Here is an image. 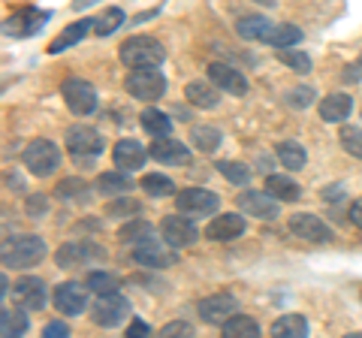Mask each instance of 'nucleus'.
Listing matches in <instances>:
<instances>
[{
    "instance_id": "14",
    "label": "nucleus",
    "mask_w": 362,
    "mask_h": 338,
    "mask_svg": "<svg viewBox=\"0 0 362 338\" xmlns=\"http://www.w3.org/2000/svg\"><path fill=\"white\" fill-rule=\"evenodd\" d=\"M278 202L269 194V190H242L239 194V209H242V215H254L259 221H272V218H278Z\"/></svg>"
},
{
    "instance_id": "53",
    "label": "nucleus",
    "mask_w": 362,
    "mask_h": 338,
    "mask_svg": "<svg viewBox=\"0 0 362 338\" xmlns=\"http://www.w3.org/2000/svg\"><path fill=\"white\" fill-rule=\"evenodd\" d=\"M259 4H266V6H272V4H275V0H259Z\"/></svg>"
},
{
    "instance_id": "30",
    "label": "nucleus",
    "mask_w": 362,
    "mask_h": 338,
    "mask_svg": "<svg viewBox=\"0 0 362 338\" xmlns=\"http://www.w3.org/2000/svg\"><path fill=\"white\" fill-rule=\"evenodd\" d=\"M266 190L281 202H296L302 197V187L287 175H269L266 178Z\"/></svg>"
},
{
    "instance_id": "15",
    "label": "nucleus",
    "mask_w": 362,
    "mask_h": 338,
    "mask_svg": "<svg viewBox=\"0 0 362 338\" xmlns=\"http://www.w3.org/2000/svg\"><path fill=\"white\" fill-rule=\"evenodd\" d=\"M290 233L296 239H305V242H329L332 239V230L326 227V221H320L311 211H299V215L290 218Z\"/></svg>"
},
{
    "instance_id": "9",
    "label": "nucleus",
    "mask_w": 362,
    "mask_h": 338,
    "mask_svg": "<svg viewBox=\"0 0 362 338\" xmlns=\"http://www.w3.org/2000/svg\"><path fill=\"white\" fill-rule=\"evenodd\" d=\"M218 206H221V199L206 187H187V190H181V194L175 197V209L181 211V215H190V218L214 215Z\"/></svg>"
},
{
    "instance_id": "38",
    "label": "nucleus",
    "mask_w": 362,
    "mask_h": 338,
    "mask_svg": "<svg viewBox=\"0 0 362 338\" xmlns=\"http://www.w3.org/2000/svg\"><path fill=\"white\" fill-rule=\"evenodd\" d=\"M218 173L230 185H239V187H245L247 182H251V169H247L245 163H239V161H221L218 163Z\"/></svg>"
},
{
    "instance_id": "8",
    "label": "nucleus",
    "mask_w": 362,
    "mask_h": 338,
    "mask_svg": "<svg viewBox=\"0 0 362 338\" xmlns=\"http://www.w3.org/2000/svg\"><path fill=\"white\" fill-rule=\"evenodd\" d=\"M61 97L73 115H90L97 109V91L85 78H66L61 85Z\"/></svg>"
},
{
    "instance_id": "1",
    "label": "nucleus",
    "mask_w": 362,
    "mask_h": 338,
    "mask_svg": "<svg viewBox=\"0 0 362 338\" xmlns=\"http://www.w3.org/2000/svg\"><path fill=\"white\" fill-rule=\"evenodd\" d=\"M118 58H121V64H127L130 70L133 66H160L166 58V49L154 37H130L121 42Z\"/></svg>"
},
{
    "instance_id": "51",
    "label": "nucleus",
    "mask_w": 362,
    "mask_h": 338,
    "mask_svg": "<svg viewBox=\"0 0 362 338\" xmlns=\"http://www.w3.org/2000/svg\"><path fill=\"white\" fill-rule=\"evenodd\" d=\"M344 194H341V185H332V187H323V199H341Z\"/></svg>"
},
{
    "instance_id": "19",
    "label": "nucleus",
    "mask_w": 362,
    "mask_h": 338,
    "mask_svg": "<svg viewBox=\"0 0 362 338\" xmlns=\"http://www.w3.org/2000/svg\"><path fill=\"white\" fill-rule=\"evenodd\" d=\"M245 233V218L242 215H214L206 223V239L209 242H230L239 239Z\"/></svg>"
},
{
    "instance_id": "4",
    "label": "nucleus",
    "mask_w": 362,
    "mask_h": 338,
    "mask_svg": "<svg viewBox=\"0 0 362 338\" xmlns=\"http://www.w3.org/2000/svg\"><path fill=\"white\" fill-rule=\"evenodd\" d=\"M21 163L28 166L30 175L45 178L61 166V148L52 139H33L25 151H21Z\"/></svg>"
},
{
    "instance_id": "24",
    "label": "nucleus",
    "mask_w": 362,
    "mask_h": 338,
    "mask_svg": "<svg viewBox=\"0 0 362 338\" xmlns=\"http://www.w3.org/2000/svg\"><path fill=\"white\" fill-rule=\"evenodd\" d=\"M350 109H354V97L350 94H326V100L320 103V118L326 124H341Z\"/></svg>"
},
{
    "instance_id": "25",
    "label": "nucleus",
    "mask_w": 362,
    "mask_h": 338,
    "mask_svg": "<svg viewBox=\"0 0 362 338\" xmlns=\"http://www.w3.org/2000/svg\"><path fill=\"white\" fill-rule=\"evenodd\" d=\"M187 142L194 145L197 151H202V154H214V151L221 148L223 136H221L218 127H211V124H197V127L190 130V139Z\"/></svg>"
},
{
    "instance_id": "45",
    "label": "nucleus",
    "mask_w": 362,
    "mask_h": 338,
    "mask_svg": "<svg viewBox=\"0 0 362 338\" xmlns=\"http://www.w3.org/2000/svg\"><path fill=\"white\" fill-rule=\"evenodd\" d=\"M25 209H28L30 218H42L45 211H49V199H45L42 194H30L28 202H25Z\"/></svg>"
},
{
    "instance_id": "47",
    "label": "nucleus",
    "mask_w": 362,
    "mask_h": 338,
    "mask_svg": "<svg viewBox=\"0 0 362 338\" xmlns=\"http://www.w3.org/2000/svg\"><path fill=\"white\" fill-rule=\"evenodd\" d=\"M42 335L45 338H64V335H70V326H66L64 320H52V323H45Z\"/></svg>"
},
{
    "instance_id": "5",
    "label": "nucleus",
    "mask_w": 362,
    "mask_h": 338,
    "mask_svg": "<svg viewBox=\"0 0 362 338\" xmlns=\"http://www.w3.org/2000/svg\"><path fill=\"white\" fill-rule=\"evenodd\" d=\"M127 314H130V302L115 290V293H100L90 317H94L97 326H103V330H115V326L127 320Z\"/></svg>"
},
{
    "instance_id": "36",
    "label": "nucleus",
    "mask_w": 362,
    "mask_h": 338,
    "mask_svg": "<svg viewBox=\"0 0 362 338\" xmlns=\"http://www.w3.org/2000/svg\"><path fill=\"white\" fill-rule=\"evenodd\" d=\"M88 182L85 178H64V182L54 187V197L64 199V202H82L88 197Z\"/></svg>"
},
{
    "instance_id": "16",
    "label": "nucleus",
    "mask_w": 362,
    "mask_h": 338,
    "mask_svg": "<svg viewBox=\"0 0 362 338\" xmlns=\"http://www.w3.org/2000/svg\"><path fill=\"white\" fill-rule=\"evenodd\" d=\"M148 154L154 157L157 163H166V166H185V163H190L187 145L178 142V139H169V136H154Z\"/></svg>"
},
{
    "instance_id": "6",
    "label": "nucleus",
    "mask_w": 362,
    "mask_h": 338,
    "mask_svg": "<svg viewBox=\"0 0 362 338\" xmlns=\"http://www.w3.org/2000/svg\"><path fill=\"white\" fill-rule=\"evenodd\" d=\"M64 142H66V148H70V154L78 157V161H90V157H97L106 148L103 136H100L94 127H88V124H73V127L66 130Z\"/></svg>"
},
{
    "instance_id": "50",
    "label": "nucleus",
    "mask_w": 362,
    "mask_h": 338,
    "mask_svg": "<svg viewBox=\"0 0 362 338\" xmlns=\"http://www.w3.org/2000/svg\"><path fill=\"white\" fill-rule=\"evenodd\" d=\"M350 221H354L356 223V227L362 230V197L354 202V206H350Z\"/></svg>"
},
{
    "instance_id": "23",
    "label": "nucleus",
    "mask_w": 362,
    "mask_h": 338,
    "mask_svg": "<svg viewBox=\"0 0 362 338\" xmlns=\"http://www.w3.org/2000/svg\"><path fill=\"white\" fill-rule=\"evenodd\" d=\"M275 28H278V21H269L263 16H247V18H242L239 25H235V30H239L242 40L266 42V46H269V40H272V33H275Z\"/></svg>"
},
{
    "instance_id": "20",
    "label": "nucleus",
    "mask_w": 362,
    "mask_h": 338,
    "mask_svg": "<svg viewBox=\"0 0 362 338\" xmlns=\"http://www.w3.org/2000/svg\"><path fill=\"white\" fill-rule=\"evenodd\" d=\"M145 157H148V151H145L136 139H121V142H115V148H112V161H115V166L118 169H127V173L142 169L145 166Z\"/></svg>"
},
{
    "instance_id": "37",
    "label": "nucleus",
    "mask_w": 362,
    "mask_h": 338,
    "mask_svg": "<svg viewBox=\"0 0 362 338\" xmlns=\"http://www.w3.org/2000/svg\"><path fill=\"white\" fill-rule=\"evenodd\" d=\"M124 21H127V16H124V9H118V6H112V9H106L100 18H94V33L97 37H109V33H115Z\"/></svg>"
},
{
    "instance_id": "41",
    "label": "nucleus",
    "mask_w": 362,
    "mask_h": 338,
    "mask_svg": "<svg viewBox=\"0 0 362 338\" xmlns=\"http://www.w3.org/2000/svg\"><path fill=\"white\" fill-rule=\"evenodd\" d=\"M139 211H142V202L127 197V194H124L121 199H112L109 206H106V215L109 218H127V215H139Z\"/></svg>"
},
{
    "instance_id": "13",
    "label": "nucleus",
    "mask_w": 362,
    "mask_h": 338,
    "mask_svg": "<svg viewBox=\"0 0 362 338\" xmlns=\"http://www.w3.org/2000/svg\"><path fill=\"white\" fill-rule=\"evenodd\" d=\"M54 308L66 317H78L88 308V284H76V281H66V284L54 287Z\"/></svg>"
},
{
    "instance_id": "18",
    "label": "nucleus",
    "mask_w": 362,
    "mask_h": 338,
    "mask_svg": "<svg viewBox=\"0 0 362 338\" xmlns=\"http://www.w3.org/2000/svg\"><path fill=\"white\" fill-rule=\"evenodd\" d=\"M209 78L221 88V91L233 94V97H245L247 94V78L230 64H211L209 66Z\"/></svg>"
},
{
    "instance_id": "42",
    "label": "nucleus",
    "mask_w": 362,
    "mask_h": 338,
    "mask_svg": "<svg viewBox=\"0 0 362 338\" xmlns=\"http://www.w3.org/2000/svg\"><path fill=\"white\" fill-rule=\"evenodd\" d=\"M299 40H302V30L296 25H278L275 33H272V40H269V46L287 49V46H296Z\"/></svg>"
},
{
    "instance_id": "52",
    "label": "nucleus",
    "mask_w": 362,
    "mask_h": 338,
    "mask_svg": "<svg viewBox=\"0 0 362 338\" xmlns=\"http://www.w3.org/2000/svg\"><path fill=\"white\" fill-rule=\"evenodd\" d=\"M90 4H97V0H73V9H85Z\"/></svg>"
},
{
    "instance_id": "27",
    "label": "nucleus",
    "mask_w": 362,
    "mask_h": 338,
    "mask_svg": "<svg viewBox=\"0 0 362 338\" xmlns=\"http://www.w3.org/2000/svg\"><path fill=\"white\" fill-rule=\"evenodd\" d=\"M88 254H100V247L88 245V242H66L64 247H58L54 260H58L61 269H70V266H76V263L88 260Z\"/></svg>"
},
{
    "instance_id": "32",
    "label": "nucleus",
    "mask_w": 362,
    "mask_h": 338,
    "mask_svg": "<svg viewBox=\"0 0 362 338\" xmlns=\"http://www.w3.org/2000/svg\"><path fill=\"white\" fill-rule=\"evenodd\" d=\"M223 335H230V338H257L259 326H257L254 317H247V314H233V317L223 323Z\"/></svg>"
},
{
    "instance_id": "17",
    "label": "nucleus",
    "mask_w": 362,
    "mask_h": 338,
    "mask_svg": "<svg viewBox=\"0 0 362 338\" xmlns=\"http://www.w3.org/2000/svg\"><path fill=\"white\" fill-rule=\"evenodd\" d=\"M13 299H16V305L21 308H28V311H40L45 305V284L40 278H18L16 284H13Z\"/></svg>"
},
{
    "instance_id": "2",
    "label": "nucleus",
    "mask_w": 362,
    "mask_h": 338,
    "mask_svg": "<svg viewBox=\"0 0 362 338\" xmlns=\"http://www.w3.org/2000/svg\"><path fill=\"white\" fill-rule=\"evenodd\" d=\"M124 88H127V94H133L136 100L151 103V100H160L166 94V78L157 66H133L127 78H124Z\"/></svg>"
},
{
    "instance_id": "49",
    "label": "nucleus",
    "mask_w": 362,
    "mask_h": 338,
    "mask_svg": "<svg viewBox=\"0 0 362 338\" xmlns=\"http://www.w3.org/2000/svg\"><path fill=\"white\" fill-rule=\"evenodd\" d=\"M344 78H347V82H359V78H362V54H359V61L354 66H347Z\"/></svg>"
},
{
    "instance_id": "7",
    "label": "nucleus",
    "mask_w": 362,
    "mask_h": 338,
    "mask_svg": "<svg viewBox=\"0 0 362 338\" xmlns=\"http://www.w3.org/2000/svg\"><path fill=\"white\" fill-rule=\"evenodd\" d=\"M133 260L142 263V266H148V269H169V266L178 263V254H175V247L169 245L166 239L157 242L151 235V239L133 245Z\"/></svg>"
},
{
    "instance_id": "46",
    "label": "nucleus",
    "mask_w": 362,
    "mask_h": 338,
    "mask_svg": "<svg viewBox=\"0 0 362 338\" xmlns=\"http://www.w3.org/2000/svg\"><path fill=\"white\" fill-rule=\"evenodd\" d=\"M287 103H290V106H296V109L311 106V103H314V91H311V88H296V91H290V94H287Z\"/></svg>"
},
{
    "instance_id": "44",
    "label": "nucleus",
    "mask_w": 362,
    "mask_h": 338,
    "mask_svg": "<svg viewBox=\"0 0 362 338\" xmlns=\"http://www.w3.org/2000/svg\"><path fill=\"white\" fill-rule=\"evenodd\" d=\"M160 338H175V335H181V338H190L194 335V326L190 323H185V320H175V323H166L160 332H157Z\"/></svg>"
},
{
    "instance_id": "3",
    "label": "nucleus",
    "mask_w": 362,
    "mask_h": 338,
    "mask_svg": "<svg viewBox=\"0 0 362 338\" xmlns=\"http://www.w3.org/2000/svg\"><path fill=\"white\" fill-rule=\"evenodd\" d=\"M45 242L40 235H18V239L4 245V266L6 269H30L45 257Z\"/></svg>"
},
{
    "instance_id": "31",
    "label": "nucleus",
    "mask_w": 362,
    "mask_h": 338,
    "mask_svg": "<svg viewBox=\"0 0 362 338\" xmlns=\"http://www.w3.org/2000/svg\"><path fill=\"white\" fill-rule=\"evenodd\" d=\"M28 311V308H25ZM25 311H16V308H4L0 311V335L4 338H13V335H25L28 332V314Z\"/></svg>"
},
{
    "instance_id": "48",
    "label": "nucleus",
    "mask_w": 362,
    "mask_h": 338,
    "mask_svg": "<svg viewBox=\"0 0 362 338\" xmlns=\"http://www.w3.org/2000/svg\"><path fill=\"white\" fill-rule=\"evenodd\" d=\"M127 335H130V338H145V335H151V326L142 323V320H133L130 330H127Z\"/></svg>"
},
{
    "instance_id": "43",
    "label": "nucleus",
    "mask_w": 362,
    "mask_h": 338,
    "mask_svg": "<svg viewBox=\"0 0 362 338\" xmlns=\"http://www.w3.org/2000/svg\"><path fill=\"white\" fill-rule=\"evenodd\" d=\"M338 139H341V148L347 151V154H354V157H359L362 161V130H356V127H341V133H338Z\"/></svg>"
},
{
    "instance_id": "33",
    "label": "nucleus",
    "mask_w": 362,
    "mask_h": 338,
    "mask_svg": "<svg viewBox=\"0 0 362 338\" xmlns=\"http://www.w3.org/2000/svg\"><path fill=\"white\" fill-rule=\"evenodd\" d=\"M139 118L145 133H151V136H169V130H173V118L163 115L160 109H145Z\"/></svg>"
},
{
    "instance_id": "26",
    "label": "nucleus",
    "mask_w": 362,
    "mask_h": 338,
    "mask_svg": "<svg viewBox=\"0 0 362 338\" xmlns=\"http://www.w3.org/2000/svg\"><path fill=\"white\" fill-rule=\"evenodd\" d=\"M97 190L103 197H124L127 190H133V178L127 175V169H118V173H103L97 178Z\"/></svg>"
},
{
    "instance_id": "10",
    "label": "nucleus",
    "mask_w": 362,
    "mask_h": 338,
    "mask_svg": "<svg viewBox=\"0 0 362 338\" xmlns=\"http://www.w3.org/2000/svg\"><path fill=\"white\" fill-rule=\"evenodd\" d=\"M160 235L173 245V247H190L197 239H199V230H197V223L190 215H166L160 221Z\"/></svg>"
},
{
    "instance_id": "28",
    "label": "nucleus",
    "mask_w": 362,
    "mask_h": 338,
    "mask_svg": "<svg viewBox=\"0 0 362 338\" xmlns=\"http://www.w3.org/2000/svg\"><path fill=\"white\" fill-rule=\"evenodd\" d=\"M278 161H281V166L299 173V169H305V163H308V151L302 148V142L284 139V142H278Z\"/></svg>"
},
{
    "instance_id": "40",
    "label": "nucleus",
    "mask_w": 362,
    "mask_h": 338,
    "mask_svg": "<svg viewBox=\"0 0 362 338\" xmlns=\"http://www.w3.org/2000/svg\"><path fill=\"white\" fill-rule=\"evenodd\" d=\"M85 284H88V290H94V293H115L121 287V278L115 272H90L85 278Z\"/></svg>"
},
{
    "instance_id": "34",
    "label": "nucleus",
    "mask_w": 362,
    "mask_h": 338,
    "mask_svg": "<svg viewBox=\"0 0 362 338\" xmlns=\"http://www.w3.org/2000/svg\"><path fill=\"white\" fill-rule=\"evenodd\" d=\"M139 187H142V190H145V194H148V197H154V199L173 197V190H175L173 178H166V175H157V173H148V175H142Z\"/></svg>"
},
{
    "instance_id": "22",
    "label": "nucleus",
    "mask_w": 362,
    "mask_h": 338,
    "mask_svg": "<svg viewBox=\"0 0 362 338\" xmlns=\"http://www.w3.org/2000/svg\"><path fill=\"white\" fill-rule=\"evenodd\" d=\"M94 30V18H82V21H73V25H66L58 37L49 42V54H58V52H66L70 46H76L78 40H85L88 33Z\"/></svg>"
},
{
    "instance_id": "39",
    "label": "nucleus",
    "mask_w": 362,
    "mask_h": 338,
    "mask_svg": "<svg viewBox=\"0 0 362 338\" xmlns=\"http://www.w3.org/2000/svg\"><path fill=\"white\" fill-rule=\"evenodd\" d=\"M275 54H278V61L281 64H287L293 73H311V58L305 52H299V49H275Z\"/></svg>"
},
{
    "instance_id": "12",
    "label": "nucleus",
    "mask_w": 362,
    "mask_h": 338,
    "mask_svg": "<svg viewBox=\"0 0 362 338\" xmlns=\"http://www.w3.org/2000/svg\"><path fill=\"white\" fill-rule=\"evenodd\" d=\"M233 314H239V302L230 293H214V296H206L199 302V317L209 326H223Z\"/></svg>"
},
{
    "instance_id": "11",
    "label": "nucleus",
    "mask_w": 362,
    "mask_h": 338,
    "mask_svg": "<svg viewBox=\"0 0 362 338\" xmlns=\"http://www.w3.org/2000/svg\"><path fill=\"white\" fill-rule=\"evenodd\" d=\"M45 18H49V13H42V9H37V6H21V9H16V13L6 18L4 30H6V37L25 40V37H33V33H37L45 25Z\"/></svg>"
},
{
    "instance_id": "35",
    "label": "nucleus",
    "mask_w": 362,
    "mask_h": 338,
    "mask_svg": "<svg viewBox=\"0 0 362 338\" xmlns=\"http://www.w3.org/2000/svg\"><path fill=\"white\" fill-rule=\"evenodd\" d=\"M154 235V227L148 221H130V223H124V227L118 230V239L124 245H139L145 239H151Z\"/></svg>"
},
{
    "instance_id": "21",
    "label": "nucleus",
    "mask_w": 362,
    "mask_h": 338,
    "mask_svg": "<svg viewBox=\"0 0 362 338\" xmlns=\"http://www.w3.org/2000/svg\"><path fill=\"white\" fill-rule=\"evenodd\" d=\"M221 88L211 82H202V78H194V82H187V88H185V97H187V103L190 106H197V109H214L221 103Z\"/></svg>"
},
{
    "instance_id": "29",
    "label": "nucleus",
    "mask_w": 362,
    "mask_h": 338,
    "mask_svg": "<svg viewBox=\"0 0 362 338\" xmlns=\"http://www.w3.org/2000/svg\"><path fill=\"white\" fill-rule=\"evenodd\" d=\"M272 335L275 338H305L308 335V320L302 314H284L272 323Z\"/></svg>"
}]
</instances>
